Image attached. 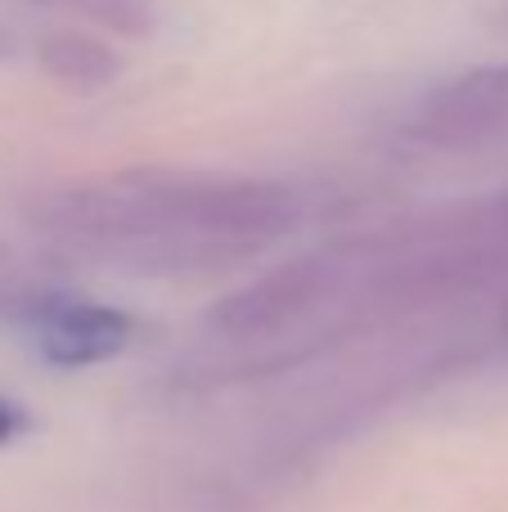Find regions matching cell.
Returning a JSON list of instances; mask_svg holds the SVG:
<instances>
[{
	"label": "cell",
	"mask_w": 508,
	"mask_h": 512,
	"mask_svg": "<svg viewBox=\"0 0 508 512\" xmlns=\"http://www.w3.org/2000/svg\"><path fill=\"white\" fill-rule=\"evenodd\" d=\"M32 337L41 360L54 369H90L126 351V342L135 337V319L122 306H104V301L54 297L36 306Z\"/></svg>",
	"instance_id": "cell-3"
},
{
	"label": "cell",
	"mask_w": 508,
	"mask_h": 512,
	"mask_svg": "<svg viewBox=\"0 0 508 512\" xmlns=\"http://www.w3.org/2000/svg\"><path fill=\"white\" fill-rule=\"evenodd\" d=\"M378 265H383V248L374 239L329 243L320 252L293 256L212 306V328L225 342H270L315 319L329 301H342L351 288H360V279H383Z\"/></svg>",
	"instance_id": "cell-1"
},
{
	"label": "cell",
	"mask_w": 508,
	"mask_h": 512,
	"mask_svg": "<svg viewBox=\"0 0 508 512\" xmlns=\"http://www.w3.org/2000/svg\"><path fill=\"white\" fill-rule=\"evenodd\" d=\"M0 54H9V36L5 32H0Z\"/></svg>",
	"instance_id": "cell-7"
},
{
	"label": "cell",
	"mask_w": 508,
	"mask_h": 512,
	"mask_svg": "<svg viewBox=\"0 0 508 512\" xmlns=\"http://www.w3.org/2000/svg\"><path fill=\"white\" fill-rule=\"evenodd\" d=\"M32 5H63V0H32Z\"/></svg>",
	"instance_id": "cell-8"
},
{
	"label": "cell",
	"mask_w": 508,
	"mask_h": 512,
	"mask_svg": "<svg viewBox=\"0 0 508 512\" xmlns=\"http://www.w3.org/2000/svg\"><path fill=\"white\" fill-rule=\"evenodd\" d=\"M23 432H27V409L18 405V400L0 396V445H9L14 436H23Z\"/></svg>",
	"instance_id": "cell-6"
},
{
	"label": "cell",
	"mask_w": 508,
	"mask_h": 512,
	"mask_svg": "<svg viewBox=\"0 0 508 512\" xmlns=\"http://www.w3.org/2000/svg\"><path fill=\"white\" fill-rule=\"evenodd\" d=\"M36 63L45 77L59 81L72 95H95V90L113 86L122 72V54L86 32H50L36 45Z\"/></svg>",
	"instance_id": "cell-4"
},
{
	"label": "cell",
	"mask_w": 508,
	"mask_h": 512,
	"mask_svg": "<svg viewBox=\"0 0 508 512\" xmlns=\"http://www.w3.org/2000/svg\"><path fill=\"white\" fill-rule=\"evenodd\" d=\"M63 5H72L77 14L95 18V23L126 32V36H144L153 27V14L144 0H63Z\"/></svg>",
	"instance_id": "cell-5"
},
{
	"label": "cell",
	"mask_w": 508,
	"mask_h": 512,
	"mask_svg": "<svg viewBox=\"0 0 508 512\" xmlns=\"http://www.w3.org/2000/svg\"><path fill=\"white\" fill-rule=\"evenodd\" d=\"M508 135V68H473L464 77L446 81L419 113V140L432 149H482Z\"/></svg>",
	"instance_id": "cell-2"
}]
</instances>
